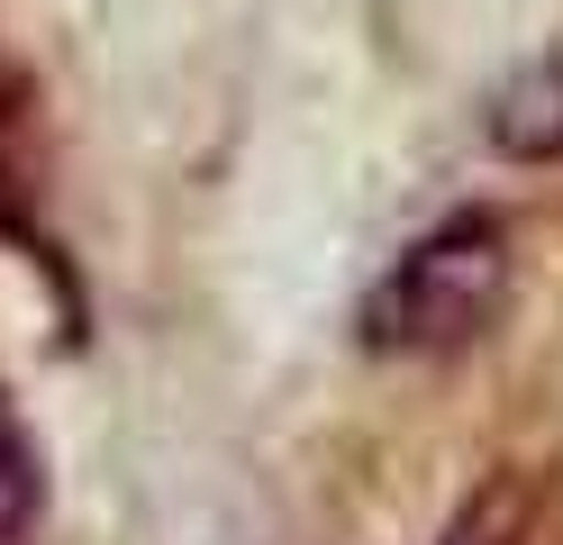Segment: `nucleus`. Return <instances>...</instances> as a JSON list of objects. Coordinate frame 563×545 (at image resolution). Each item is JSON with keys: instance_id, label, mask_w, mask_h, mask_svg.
I'll return each instance as SVG.
<instances>
[{"instance_id": "nucleus-1", "label": "nucleus", "mask_w": 563, "mask_h": 545, "mask_svg": "<svg viewBox=\"0 0 563 545\" xmlns=\"http://www.w3.org/2000/svg\"><path fill=\"white\" fill-rule=\"evenodd\" d=\"M500 301H509V228L464 209V218H445V228H428L364 291L355 337L373 355H445V346L482 337V327L500 318Z\"/></svg>"}, {"instance_id": "nucleus-2", "label": "nucleus", "mask_w": 563, "mask_h": 545, "mask_svg": "<svg viewBox=\"0 0 563 545\" xmlns=\"http://www.w3.org/2000/svg\"><path fill=\"white\" fill-rule=\"evenodd\" d=\"M490 128H500V145H518V155H563V64L518 73L500 91V109H490Z\"/></svg>"}, {"instance_id": "nucleus-3", "label": "nucleus", "mask_w": 563, "mask_h": 545, "mask_svg": "<svg viewBox=\"0 0 563 545\" xmlns=\"http://www.w3.org/2000/svg\"><path fill=\"white\" fill-rule=\"evenodd\" d=\"M27 519H37V455H27L19 418L0 410V545H10Z\"/></svg>"}, {"instance_id": "nucleus-4", "label": "nucleus", "mask_w": 563, "mask_h": 545, "mask_svg": "<svg viewBox=\"0 0 563 545\" xmlns=\"http://www.w3.org/2000/svg\"><path fill=\"white\" fill-rule=\"evenodd\" d=\"M500 536H509V500H482V509H473V519L454 527L445 545H500Z\"/></svg>"}]
</instances>
